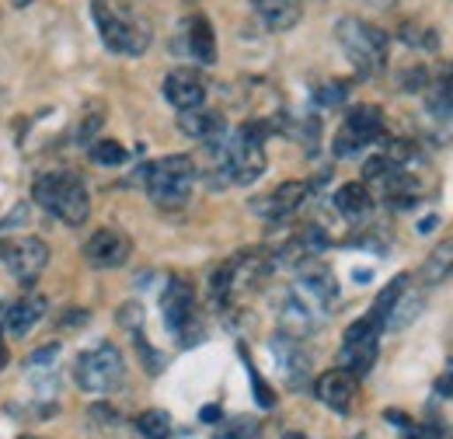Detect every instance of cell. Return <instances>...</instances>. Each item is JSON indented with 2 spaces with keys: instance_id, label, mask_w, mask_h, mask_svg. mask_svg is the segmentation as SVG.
I'll return each mask as SVG.
<instances>
[{
  "instance_id": "cell-1",
  "label": "cell",
  "mask_w": 453,
  "mask_h": 439,
  "mask_svg": "<svg viewBox=\"0 0 453 439\" xmlns=\"http://www.w3.org/2000/svg\"><path fill=\"white\" fill-rule=\"evenodd\" d=\"M217 150V171L224 185H251L265 174V129L258 122L241 126L226 143H206Z\"/></svg>"
},
{
  "instance_id": "cell-2",
  "label": "cell",
  "mask_w": 453,
  "mask_h": 439,
  "mask_svg": "<svg viewBox=\"0 0 453 439\" xmlns=\"http://www.w3.org/2000/svg\"><path fill=\"white\" fill-rule=\"evenodd\" d=\"M32 199L66 227H81L91 217L88 185L70 171H46L32 181Z\"/></svg>"
},
{
  "instance_id": "cell-3",
  "label": "cell",
  "mask_w": 453,
  "mask_h": 439,
  "mask_svg": "<svg viewBox=\"0 0 453 439\" xmlns=\"http://www.w3.org/2000/svg\"><path fill=\"white\" fill-rule=\"evenodd\" d=\"M335 35L363 77H373L388 66V32H380L377 25H370L363 18H339Z\"/></svg>"
},
{
  "instance_id": "cell-4",
  "label": "cell",
  "mask_w": 453,
  "mask_h": 439,
  "mask_svg": "<svg viewBox=\"0 0 453 439\" xmlns=\"http://www.w3.org/2000/svg\"><path fill=\"white\" fill-rule=\"evenodd\" d=\"M147 171V192L157 206H181L196 185V165L185 154L161 158L157 165L143 167Z\"/></svg>"
},
{
  "instance_id": "cell-5",
  "label": "cell",
  "mask_w": 453,
  "mask_h": 439,
  "mask_svg": "<svg viewBox=\"0 0 453 439\" xmlns=\"http://www.w3.org/2000/svg\"><path fill=\"white\" fill-rule=\"evenodd\" d=\"M122 377H126V359H122V352L115 349L112 342H102V345H95V349L77 356L73 381L88 394H109V390L122 384Z\"/></svg>"
},
{
  "instance_id": "cell-6",
  "label": "cell",
  "mask_w": 453,
  "mask_h": 439,
  "mask_svg": "<svg viewBox=\"0 0 453 439\" xmlns=\"http://www.w3.org/2000/svg\"><path fill=\"white\" fill-rule=\"evenodd\" d=\"M380 331L384 325L377 318H359L352 321L345 335H342V352H339V366L352 377H366L380 356Z\"/></svg>"
},
{
  "instance_id": "cell-7",
  "label": "cell",
  "mask_w": 453,
  "mask_h": 439,
  "mask_svg": "<svg viewBox=\"0 0 453 439\" xmlns=\"http://www.w3.org/2000/svg\"><path fill=\"white\" fill-rule=\"evenodd\" d=\"M91 14H95V25H98V32H102V42H105L112 53L140 56L150 46V32H147L143 21L115 14L109 4H95Z\"/></svg>"
},
{
  "instance_id": "cell-8",
  "label": "cell",
  "mask_w": 453,
  "mask_h": 439,
  "mask_svg": "<svg viewBox=\"0 0 453 439\" xmlns=\"http://www.w3.org/2000/svg\"><path fill=\"white\" fill-rule=\"evenodd\" d=\"M380 136H384V112L377 109V105H356L345 115L332 150H335V158H352L363 147L377 143Z\"/></svg>"
},
{
  "instance_id": "cell-9",
  "label": "cell",
  "mask_w": 453,
  "mask_h": 439,
  "mask_svg": "<svg viewBox=\"0 0 453 439\" xmlns=\"http://www.w3.org/2000/svg\"><path fill=\"white\" fill-rule=\"evenodd\" d=\"M129 255H133V241L119 227H102L84 241V262L91 269H119L129 262Z\"/></svg>"
},
{
  "instance_id": "cell-10",
  "label": "cell",
  "mask_w": 453,
  "mask_h": 439,
  "mask_svg": "<svg viewBox=\"0 0 453 439\" xmlns=\"http://www.w3.org/2000/svg\"><path fill=\"white\" fill-rule=\"evenodd\" d=\"M4 262H7V269L18 282L28 286L50 266V248H46L42 237H18V241L4 244Z\"/></svg>"
},
{
  "instance_id": "cell-11",
  "label": "cell",
  "mask_w": 453,
  "mask_h": 439,
  "mask_svg": "<svg viewBox=\"0 0 453 439\" xmlns=\"http://www.w3.org/2000/svg\"><path fill=\"white\" fill-rule=\"evenodd\" d=\"M269 349H273V359H276V366H280V377L286 381V387L300 390V387L311 381V356H307V349L300 345V338L280 331V335L269 342Z\"/></svg>"
},
{
  "instance_id": "cell-12",
  "label": "cell",
  "mask_w": 453,
  "mask_h": 439,
  "mask_svg": "<svg viewBox=\"0 0 453 439\" xmlns=\"http://www.w3.org/2000/svg\"><path fill=\"white\" fill-rule=\"evenodd\" d=\"M161 314H165V325L174 335H188L192 328V318H196V293L185 279H171L165 297H161Z\"/></svg>"
},
{
  "instance_id": "cell-13",
  "label": "cell",
  "mask_w": 453,
  "mask_h": 439,
  "mask_svg": "<svg viewBox=\"0 0 453 439\" xmlns=\"http://www.w3.org/2000/svg\"><path fill=\"white\" fill-rule=\"evenodd\" d=\"M314 394H318V401H321L325 408H332V412H339V415H349L352 404H356L359 384H356V377L345 374V370H328V374L318 377Z\"/></svg>"
},
{
  "instance_id": "cell-14",
  "label": "cell",
  "mask_w": 453,
  "mask_h": 439,
  "mask_svg": "<svg viewBox=\"0 0 453 439\" xmlns=\"http://www.w3.org/2000/svg\"><path fill=\"white\" fill-rule=\"evenodd\" d=\"M300 293H303L318 311H328V307L339 300V282H335V275H332L328 266L307 262V266L300 269Z\"/></svg>"
},
{
  "instance_id": "cell-15",
  "label": "cell",
  "mask_w": 453,
  "mask_h": 439,
  "mask_svg": "<svg viewBox=\"0 0 453 439\" xmlns=\"http://www.w3.org/2000/svg\"><path fill=\"white\" fill-rule=\"evenodd\" d=\"M165 98L178 112H188V109H199L206 102V84L199 73L192 70H171L165 77Z\"/></svg>"
},
{
  "instance_id": "cell-16",
  "label": "cell",
  "mask_w": 453,
  "mask_h": 439,
  "mask_svg": "<svg viewBox=\"0 0 453 439\" xmlns=\"http://www.w3.org/2000/svg\"><path fill=\"white\" fill-rule=\"evenodd\" d=\"M307 196H311L307 181H283L276 192H269L262 203H255V213H262L265 220H286L303 206Z\"/></svg>"
},
{
  "instance_id": "cell-17",
  "label": "cell",
  "mask_w": 453,
  "mask_h": 439,
  "mask_svg": "<svg viewBox=\"0 0 453 439\" xmlns=\"http://www.w3.org/2000/svg\"><path fill=\"white\" fill-rule=\"evenodd\" d=\"M280 321H283V331L293 335V338H303L318 328V307L303 297V293H289L283 300V311H280Z\"/></svg>"
},
{
  "instance_id": "cell-18",
  "label": "cell",
  "mask_w": 453,
  "mask_h": 439,
  "mask_svg": "<svg viewBox=\"0 0 453 439\" xmlns=\"http://www.w3.org/2000/svg\"><path fill=\"white\" fill-rule=\"evenodd\" d=\"M178 129L192 140H203V143H217L224 136V115L220 112H206L203 105L199 109H188L178 115Z\"/></svg>"
},
{
  "instance_id": "cell-19",
  "label": "cell",
  "mask_w": 453,
  "mask_h": 439,
  "mask_svg": "<svg viewBox=\"0 0 453 439\" xmlns=\"http://www.w3.org/2000/svg\"><path fill=\"white\" fill-rule=\"evenodd\" d=\"M269 32H289L303 18V0H251Z\"/></svg>"
},
{
  "instance_id": "cell-20",
  "label": "cell",
  "mask_w": 453,
  "mask_h": 439,
  "mask_svg": "<svg viewBox=\"0 0 453 439\" xmlns=\"http://www.w3.org/2000/svg\"><path fill=\"white\" fill-rule=\"evenodd\" d=\"M185 42H188V56L203 66L217 63V35H213V25L210 18L203 14H192L188 25H185Z\"/></svg>"
},
{
  "instance_id": "cell-21",
  "label": "cell",
  "mask_w": 453,
  "mask_h": 439,
  "mask_svg": "<svg viewBox=\"0 0 453 439\" xmlns=\"http://www.w3.org/2000/svg\"><path fill=\"white\" fill-rule=\"evenodd\" d=\"M335 206H339V213L345 220L359 223V220L370 217V210H373V196H370V189H366L363 181H349V185H342L339 192H335Z\"/></svg>"
},
{
  "instance_id": "cell-22",
  "label": "cell",
  "mask_w": 453,
  "mask_h": 439,
  "mask_svg": "<svg viewBox=\"0 0 453 439\" xmlns=\"http://www.w3.org/2000/svg\"><path fill=\"white\" fill-rule=\"evenodd\" d=\"M42 311H46V297H35V293H28V297H21L11 311H7V331L14 335V338H21V335H28L32 325L42 318Z\"/></svg>"
},
{
  "instance_id": "cell-23",
  "label": "cell",
  "mask_w": 453,
  "mask_h": 439,
  "mask_svg": "<svg viewBox=\"0 0 453 439\" xmlns=\"http://www.w3.org/2000/svg\"><path fill=\"white\" fill-rule=\"evenodd\" d=\"M408 275H395L380 293H377V300H373V307H370V318H377L380 325H388V318H391V311L397 307V300L404 297V289H408Z\"/></svg>"
},
{
  "instance_id": "cell-24",
  "label": "cell",
  "mask_w": 453,
  "mask_h": 439,
  "mask_svg": "<svg viewBox=\"0 0 453 439\" xmlns=\"http://www.w3.org/2000/svg\"><path fill=\"white\" fill-rule=\"evenodd\" d=\"M453 269V241H443L433 255H429V262L422 266V279L433 286V282H443V275H450Z\"/></svg>"
},
{
  "instance_id": "cell-25",
  "label": "cell",
  "mask_w": 453,
  "mask_h": 439,
  "mask_svg": "<svg viewBox=\"0 0 453 439\" xmlns=\"http://www.w3.org/2000/svg\"><path fill=\"white\" fill-rule=\"evenodd\" d=\"M230 297H234V258L224 262L217 273L210 275V300H213L217 307H226Z\"/></svg>"
},
{
  "instance_id": "cell-26",
  "label": "cell",
  "mask_w": 453,
  "mask_h": 439,
  "mask_svg": "<svg viewBox=\"0 0 453 439\" xmlns=\"http://www.w3.org/2000/svg\"><path fill=\"white\" fill-rule=\"evenodd\" d=\"M136 429L143 433L147 439H168L171 436V415L161 412V408H150L136 419Z\"/></svg>"
},
{
  "instance_id": "cell-27",
  "label": "cell",
  "mask_w": 453,
  "mask_h": 439,
  "mask_svg": "<svg viewBox=\"0 0 453 439\" xmlns=\"http://www.w3.org/2000/svg\"><path fill=\"white\" fill-rule=\"evenodd\" d=\"M213 439H262V422L251 419V415H241V419H230L220 426V433Z\"/></svg>"
},
{
  "instance_id": "cell-28",
  "label": "cell",
  "mask_w": 453,
  "mask_h": 439,
  "mask_svg": "<svg viewBox=\"0 0 453 439\" xmlns=\"http://www.w3.org/2000/svg\"><path fill=\"white\" fill-rule=\"evenodd\" d=\"M91 161H98V165H105V167H119V165H126V150H122V143H115V140H98V143L91 147Z\"/></svg>"
},
{
  "instance_id": "cell-29",
  "label": "cell",
  "mask_w": 453,
  "mask_h": 439,
  "mask_svg": "<svg viewBox=\"0 0 453 439\" xmlns=\"http://www.w3.org/2000/svg\"><path fill=\"white\" fill-rule=\"evenodd\" d=\"M429 112H433L440 122H450L453 119V98H450V91H447L443 81H436L433 91H429Z\"/></svg>"
},
{
  "instance_id": "cell-30",
  "label": "cell",
  "mask_w": 453,
  "mask_h": 439,
  "mask_svg": "<svg viewBox=\"0 0 453 439\" xmlns=\"http://www.w3.org/2000/svg\"><path fill=\"white\" fill-rule=\"evenodd\" d=\"M318 105H325V109H335V105H342L345 98H349V84L345 81H328V84H321L318 88Z\"/></svg>"
},
{
  "instance_id": "cell-31",
  "label": "cell",
  "mask_w": 453,
  "mask_h": 439,
  "mask_svg": "<svg viewBox=\"0 0 453 439\" xmlns=\"http://www.w3.org/2000/svg\"><path fill=\"white\" fill-rule=\"evenodd\" d=\"M119 325L136 335L140 325H143V311H140V304H122V307H119Z\"/></svg>"
},
{
  "instance_id": "cell-32",
  "label": "cell",
  "mask_w": 453,
  "mask_h": 439,
  "mask_svg": "<svg viewBox=\"0 0 453 439\" xmlns=\"http://www.w3.org/2000/svg\"><path fill=\"white\" fill-rule=\"evenodd\" d=\"M248 377H251V384H255V397H258V404H262V408H273V404H276V394L269 390V384L258 377V370H255L251 363H248Z\"/></svg>"
},
{
  "instance_id": "cell-33",
  "label": "cell",
  "mask_w": 453,
  "mask_h": 439,
  "mask_svg": "<svg viewBox=\"0 0 453 439\" xmlns=\"http://www.w3.org/2000/svg\"><path fill=\"white\" fill-rule=\"evenodd\" d=\"M426 28H404V42L408 46H422V50H436V35H422Z\"/></svg>"
},
{
  "instance_id": "cell-34",
  "label": "cell",
  "mask_w": 453,
  "mask_h": 439,
  "mask_svg": "<svg viewBox=\"0 0 453 439\" xmlns=\"http://www.w3.org/2000/svg\"><path fill=\"white\" fill-rule=\"evenodd\" d=\"M436 394H440V397H453V359L443 366V374H440V381H436Z\"/></svg>"
},
{
  "instance_id": "cell-35",
  "label": "cell",
  "mask_w": 453,
  "mask_h": 439,
  "mask_svg": "<svg viewBox=\"0 0 453 439\" xmlns=\"http://www.w3.org/2000/svg\"><path fill=\"white\" fill-rule=\"evenodd\" d=\"M401 84H404V91H422L426 88V70L418 66V70H408L404 77H401Z\"/></svg>"
},
{
  "instance_id": "cell-36",
  "label": "cell",
  "mask_w": 453,
  "mask_h": 439,
  "mask_svg": "<svg viewBox=\"0 0 453 439\" xmlns=\"http://www.w3.org/2000/svg\"><path fill=\"white\" fill-rule=\"evenodd\" d=\"M57 345H50V349H42V352H35V356H32V359H28V366H32V370H39V366H46V363H53V359H57Z\"/></svg>"
},
{
  "instance_id": "cell-37",
  "label": "cell",
  "mask_w": 453,
  "mask_h": 439,
  "mask_svg": "<svg viewBox=\"0 0 453 439\" xmlns=\"http://www.w3.org/2000/svg\"><path fill=\"white\" fill-rule=\"evenodd\" d=\"M199 419H203V422H217V419H220V408H217V404H210V408H203V415H199Z\"/></svg>"
},
{
  "instance_id": "cell-38",
  "label": "cell",
  "mask_w": 453,
  "mask_h": 439,
  "mask_svg": "<svg viewBox=\"0 0 453 439\" xmlns=\"http://www.w3.org/2000/svg\"><path fill=\"white\" fill-rule=\"evenodd\" d=\"M7 366V345H4V338H0V370Z\"/></svg>"
},
{
  "instance_id": "cell-39",
  "label": "cell",
  "mask_w": 453,
  "mask_h": 439,
  "mask_svg": "<svg viewBox=\"0 0 453 439\" xmlns=\"http://www.w3.org/2000/svg\"><path fill=\"white\" fill-rule=\"evenodd\" d=\"M433 227H436V220L429 217V220H422V227H418V230H422V234H429V230H433Z\"/></svg>"
},
{
  "instance_id": "cell-40",
  "label": "cell",
  "mask_w": 453,
  "mask_h": 439,
  "mask_svg": "<svg viewBox=\"0 0 453 439\" xmlns=\"http://www.w3.org/2000/svg\"><path fill=\"white\" fill-rule=\"evenodd\" d=\"M443 84H447V91H450V98H453V66L447 70V77H443Z\"/></svg>"
},
{
  "instance_id": "cell-41",
  "label": "cell",
  "mask_w": 453,
  "mask_h": 439,
  "mask_svg": "<svg viewBox=\"0 0 453 439\" xmlns=\"http://www.w3.org/2000/svg\"><path fill=\"white\" fill-rule=\"evenodd\" d=\"M28 4H32V0H14V7H28Z\"/></svg>"
},
{
  "instance_id": "cell-42",
  "label": "cell",
  "mask_w": 453,
  "mask_h": 439,
  "mask_svg": "<svg viewBox=\"0 0 453 439\" xmlns=\"http://www.w3.org/2000/svg\"><path fill=\"white\" fill-rule=\"evenodd\" d=\"M286 439H303V436H286Z\"/></svg>"
},
{
  "instance_id": "cell-43",
  "label": "cell",
  "mask_w": 453,
  "mask_h": 439,
  "mask_svg": "<svg viewBox=\"0 0 453 439\" xmlns=\"http://www.w3.org/2000/svg\"><path fill=\"white\" fill-rule=\"evenodd\" d=\"M21 439H35V436H21Z\"/></svg>"
}]
</instances>
